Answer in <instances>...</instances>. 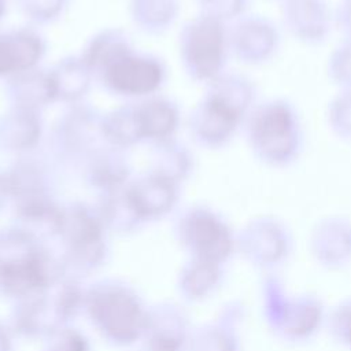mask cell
Wrapping results in <instances>:
<instances>
[{"mask_svg": "<svg viewBox=\"0 0 351 351\" xmlns=\"http://www.w3.org/2000/svg\"><path fill=\"white\" fill-rule=\"evenodd\" d=\"M160 78L159 69L145 60L125 59L110 70L111 84L123 92L144 93L154 89Z\"/></svg>", "mask_w": 351, "mask_h": 351, "instance_id": "6da1fadb", "label": "cell"}, {"mask_svg": "<svg viewBox=\"0 0 351 351\" xmlns=\"http://www.w3.org/2000/svg\"><path fill=\"white\" fill-rule=\"evenodd\" d=\"M37 56V45L27 38L0 43V73L26 66Z\"/></svg>", "mask_w": 351, "mask_h": 351, "instance_id": "7a4b0ae2", "label": "cell"}]
</instances>
